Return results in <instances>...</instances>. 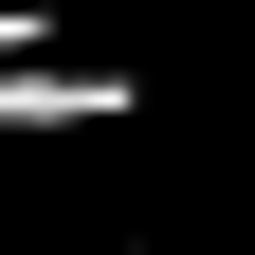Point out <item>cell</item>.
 <instances>
[{
	"label": "cell",
	"mask_w": 255,
	"mask_h": 255,
	"mask_svg": "<svg viewBox=\"0 0 255 255\" xmlns=\"http://www.w3.org/2000/svg\"><path fill=\"white\" fill-rule=\"evenodd\" d=\"M146 91L110 55H0V146H37V128H128Z\"/></svg>",
	"instance_id": "6da1fadb"
}]
</instances>
